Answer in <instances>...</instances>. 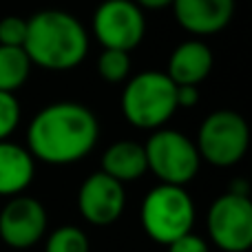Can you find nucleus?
<instances>
[{
  "instance_id": "obj_1",
  "label": "nucleus",
  "mask_w": 252,
  "mask_h": 252,
  "mask_svg": "<svg viewBox=\"0 0 252 252\" xmlns=\"http://www.w3.org/2000/svg\"><path fill=\"white\" fill-rule=\"evenodd\" d=\"M100 139L97 115L82 102H51L27 126V151L35 161L69 166L82 161Z\"/></svg>"
},
{
  "instance_id": "obj_2",
  "label": "nucleus",
  "mask_w": 252,
  "mask_h": 252,
  "mask_svg": "<svg viewBox=\"0 0 252 252\" xmlns=\"http://www.w3.org/2000/svg\"><path fill=\"white\" fill-rule=\"evenodd\" d=\"M89 31L69 11L42 9L27 20L22 49L31 64L44 71H71L89 56Z\"/></svg>"
},
{
  "instance_id": "obj_3",
  "label": "nucleus",
  "mask_w": 252,
  "mask_h": 252,
  "mask_svg": "<svg viewBox=\"0 0 252 252\" xmlns=\"http://www.w3.org/2000/svg\"><path fill=\"white\" fill-rule=\"evenodd\" d=\"M175 82L164 71L148 69L128 78L122 89L120 109L124 120L139 130H157L177 113Z\"/></svg>"
},
{
  "instance_id": "obj_4",
  "label": "nucleus",
  "mask_w": 252,
  "mask_h": 252,
  "mask_svg": "<svg viewBox=\"0 0 252 252\" xmlns=\"http://www.w3.org/2000/svg\"><path fill=\"white\" fill-rule=\"evenodd\" d=\"M195 201L184 186L157 184L144 195L139 206V223L148 239L159 246L192 232L195 226Z\"/></svg>"
},
{
  "instance_id": "obj_5",
  "label": "nucleus",
  "mask_w": 252,
  "mask_h": 252,
  "mask_svg": "<svg viewBox=\"0 0 252 252\" xmlns=\"http://www.w3.org/2000/svg\"><path fill=\"white\" fill-rule=\"evenodd\" d=\"M146 166L159 184L184 186L199 175L201 157L195 146V139L184 135L182 130L161 128L151 130V137L144 144Z\"/></svg>"
},
{
  "instance_id": "obj_6",
  "label": "nucleus",
  "mask_w": 252,
  "mask_h": 252,
  "mask_svg": "<svg viewBox=\"0 0 252 252\" xmlns=\"http://www.w3.org/2000/svg\"><path fill=\"white\" fill-rule=\"evenodd\" d=\"M195 146L201 161L215 168H230L239 164L250 148V126L241 113L219 109L206 115L197 130Z\"/></svg>"
},
{
  "instance_id": "obj_7",
  "label": "nucleus",
  "mask_w": 252,
  "mask_h": 252,
  "mask_svg": "<svg viewBox=\"0 0 252 252\" xmlns=\"http://www.w3.org/2000/svg\"><path fill=\"white\" fill-rule=\"evenodd\" d=\"M206 232L221 252H248L252 248V201L248 195L223 192L206 213Z\"/></svg>"
},
{
  "instance_id": "obj_8",
  "label": "nucleus",
  "mask_w": 252,
  "mask_h": 252,
  "mask_svg": "<svg viewBox=\"0 0 252 252\" xmlns=\"http://www.w3.org/2000/svg\"><path fill=\"white\" fill-rule=\"evenodd\" d=\"M93 35L102 49L130 53L146 35L144 9L133 0H102L93 13Z\"/></svg>"
},
{
  "instance_id": "obj_9",
  "label": "nucleus",
  "mask_w": 252,
  "mask_h": 252,
  "mask_svg": "<svg viewBox=\"0 0 252 252\" xmlns=\"http://www.w3.org/2000/svg\"><path fill=\"white\" fill-rule=\"evenodd\" d=\"M49 226L47 208L31 195L9 197L0 208V241L13 250H29L44 239Z\"/></svg>"
},
{
  "instance_id": "obj_10",
  "label": "nucleus",
  "mask_w": 252,
  "mask_h": 252,
  "mask_svg": "<svg viewBox=\"0 0 252 252\" xmlns=\"http://www.w3.org/2000/svg\"><path fill=\"white\" fill-rule=\"evenodd\" d=\"M126 208V188L102 170L91 173L78 188V210L87 223L104 228L115 223Z\"/></svg>"
},
{
  "instance_id": "obj_11",
  "label": "nucleus",
  "mask_w": 252,
  "mask_h": 252,
  "mask_svg": "<svg viewBox=\"0 0 252 252\" xmlns=\"http://www.w3.org/2000/svg\"><path fill=\"white\" fill-rule=\"evenodd\" d=\"M177 25L192 38L221 33L235 18V0H173L170 4Z\"/></svg>"
},
{
  "instance_id": "obj_12",
  "label": "nucleus",
  "mask_w": 252,
  "mask_h": 252,
  "mask_svg": "<svg viewBox=\"0 0 252 252\" xmlns=\"http://www.w3.org/2000/svg\"><path fill=\"white\" fill-rule=\"evenodd\" d=\"M215 66V56L210 47L201 38H190L179 42L173 49L166 66V75L175 82V87L182 84H192L199 87L210 75Z\"/></svg>"
},
{
  "instance_id": "obj_13",
  "label": "nucleus",
  "mask_w": 252,
  "mask_h": 252,
  "mask_svg": "<svg viewBox=\"0 0 252 252\" xmlns=\"http://www.w3.org/2000/svg\"><path fill=\"white\" fill-rule=\"evenodd\" d=\"M35 177V159L27 146L11 139L0 142V197L9 199L27 192Z\"/></svg>"
},
{
  "instance_id": "obj_14",
  "label": "nucleus",
  "mask_w": 252,
  "mask_h": 252,
  "mask_svg": "<svg viewBox=\"0 0 252 252\" xmlns=\"http://www.w3.org/2000/svg\"><path fill=\"white\" fill-rule=\"evenodd\" d=\"M100 170L120 184H130L148 173L144 144L135 139H118L102 153Z\"/></svg>"
},
{
  "instance_id": "obj_15",
  "label": "nucleus",
  "mask_w": 252,
  "mask_h": 252,
  "mask_svg": "<svg viewBox=\"0 0 252 252\" xmlns=\"http://www.w3.org/2000/svg\"><path fill=\"white\" fill-rule=\"evenodd\" d=\"M29 56L22 47H4L0 44V91L16 93L27 84L31 75Z\"/></svg>"
},
{
  "instance_id": "obj_16",
  "label": "nucleus",
  "mask_w": 252,
  "mask_h": 252,
  "mask_svg": "<svg viewBox=\"0 0 252 252\" xmlns=\"http://www.w3.org/2000/svg\"><path fill=\"white\" fill-rule=\"evenodd\" d=\"M44 237V252H91L89 235L71 223L56 228Z\"/></svg>"
},
{
  "instance_id": "obj_17",
  "label": "nucleus",
  "mask_w": 252,
  "mask_h": 252,
  "mask_svg": "<svg viewBox=\"0 0 252 252\" xmlns=\"http://www.w3.org/2000/svg\"><path fill=\"white\" fill-rule=\"evenodd\" d=\"M130 53L120 51V49H102L100 58H97V73L104 82L120 84L126 82L130 75Z\"/></svg>"
},
{
  "instance_id": "obj_18",
  "label": "nucleus",
  "mask_w": 252,
  "mask_h": 252,
  "mask_svg": "<svg viewBox=\"0 0 252 252\" xmlns=\"http://www.w3.org/2000/svg\"><path fill=\"white\" fill-rule=\"evenodd\" d=\"M22 120V109L16 93L0 91V142L9 139L18 130Z\"/></svg>"
},
{
  "instance_id": "obj_19",
  "label": "nucleus",
  "mask_w": 252,
  "mask_h": 252,
  "mask_svg": "<svg viewBox=\"0 0 252 252\" xmlns=\"http://www.w3.org/2000/svg\"><path fill=\"white\" fill-rule=\"evenodd\" d=\"M27 38V20L20 16L0 18V44L4 47H22Z\"/></svg>"
},
{
  "instance_id": "obj_20",
  "label": "nucleus",
  "mask_w": 252,
  "mask_h": 252,
  "mask_svg": "<svg viewBox=\"0 0 252 252\" xmlns=\"http://www.w3.org/2000/svg\"><path fill=\"white\" fill-rule=\"evenodd\" d=\"M166 248H168V252H210L208 241L197 232H188V235L170 241Z\"/></svg>"
},
{
  "instance_id": "obj_21",
  "label": "nucleus",
  "mask_w": 252,
  "mask_h": 252,
  "mask_svg": "<svg viewBox=\"0 0 252 252\" xmlns=\"http://www.w3.org/2000/svg\"><path fill=\"white\" fill-rule=\"evenodd\" d=\"M175 100H177V109H192V106H197L201 100L199 87L182 84V87L175 89Z\"/></svg>"
},
{
  "instance_id": "obj_22",
  "label": "nucleus",
  "mask_w": 252,
  "mask_h": 252,
  "mask_svg": "<svg viewBox=\"0 0 252 252\" xmlns=\"http://www.w3.org/2000/svg\"><path fill=\"white\" fill-rule=\"evenodd\" d=\"M137 7L142 9H151V11H157V9H166L173 4V0H133Z\"/></svg>"
},
{
  "instance_id": "obj_23",
  "label": "nucleus",
  "mask_w": 252,
  "mask_h": 252,
  "mask_svg": "<svg viewBox=\"0 0 252 252\" xmlns=\"http://www.w3.org/2000/svg\"><path fill=\"white\" fill-rule=\"evenodd\" d=\"M228 192H235V195H248L250 197V186H248V182H246V179L237 177V179H232V182H230Z\"/></svg>"
}]
</instances>
